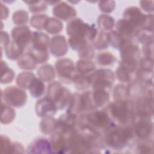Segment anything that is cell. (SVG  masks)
<instances>
[{
    "label": "cell",
    "instance_id": "836d02e7",
    "mask_svg": "<svg viewBox=\"0 0 154 154\" xmlns=\"http://www.w3.org/2000/svg\"><path fill=\"white\" fill-rule=\"evenodd\" d=\"M63 28V25L58 19L50 17L48 19L45 29L46 31L52 34H55L60 32Z\"/></svg>",
    "mask_w": 154,
    "mask_h": 154
},
{
    "label": "cell",
    "instance_id": "1f68e13d",
    "mask_svg": "<svg viewBox=\"0 0 154 154\" xmlns=\"http://www.w3.org/2000/svg\"><path fill=\"white\" fill-rule=\"evenodd\" d=\"M95 64L90 60L81 59L76 63V71L79 73L86 75L92 72L95 69Z\"/></svg>",
    "mask_w": 154,
    "mask_h": 154
},
{
    "label": "cell",
    "instance_id": "681fc988",
    "mask_svg": "<svg viewBox=\"0 0 154 154\" xmlns=\"http://www.w3.org/2000/svg\"><path fill=\"white\" fill-rule=\"evenodd\" d=\"M25 2L29 4V10L32 13L45 11L46 9L47 8L46 4H45V2L42 1V3L39 5H37V4L39 2L38 1H25Z\"/></svg>",
    "mask_w": 154,
    "mask_h": 154
},
{
    "label": "cell",
    "instance_id": "6da1fadb",
    "mask_svg": "<svg viewBox=\"0 0 154 154\" xmlns=\"http://www.w3.org/2000/svg\"><path fill=\"white\" fill-rule=\"evenodd\" d=\"M106 112L111 119L125 126L135 121V112L133 105L128 100L114 101L106 107Z\"/></svg>",
    "mask_w": 154,
    "mask_h": 154
},
{
    "label": "cell",
    "instance_id": "cb8c5ba5",
    "mask_svg": "<svg viewBox=\"0 0 154 154\" xmlns=\"http://www.w3.org/2000/svg\"><path fill=\"white\" fill-rule=\"evenodd\" d=\"M108 43L114 48L120 49L125 43L131 41L120 35L117 31H111L107 34Z\"/></svg>",
    "mask_w": 154,
    "mask_h": 154
},
{
    "label": "cell",
    "instance_id": "bcb514c9",
    "mask_svg": "<svg viewBox=\"0 0 154 154\" xmlns=\"http://www.w3.org/2000/svg\"><path fill=\"white\" fill-rule=\"evenodd\" d=\"M78 55L80 58L85 60H90L93 58L94 55V51L93 46L87 43L79 51Z\"/></svg>",
    "mask_w": 154,
    "mask_h": 154
},
{
    "label": "cell",
    "instance_id": "8992f818",
    "mask_svg": "<svg viewBox=\"0 0 154 154\" xmlns=\"http://www.w3.org/2000/svg\"><path fill=\"white\" fill-rule=\"evenodd\" d=\"M91 85L94 90H109L116 79L114 72L109 69H99L88 75Z\"/></svg>",
    "mask_w": 154,
    "mask_h": 154
},
{
    "label": "cell",
    "instance_id": "9c48e42d",
    "mask_svg": "<svg viewBox=\"0 0 154 154\" xmlns=\"http://www.w3.org/2000/svg\"><path fill=\"white\" fill-rule=\"evenodd\" d=\"M135 117L151 119L153 115V96H144L138 98L135 102Z\"/></svg>",
    "mask_w": 154,
    "mask_h": 154
},
{
    "label": "cell",
    "instance_id": "ffe728a7",
    "mask_svg": "<svg viewBox=\"0 0 154 154\" xmlns=\"http://www.w3.org/2000/svg\"><path fill=\"white\" fill-rule=\"evenodd\" d=\"M32 46L35 48L48 49L50 45V39L49 36L42 32L34 31L32 34Z\"/></svg>",
    "mask_w": 154,
    "mask_h": 154
},
{
    "label": "cell",
    "instance_id": "8d00e7d4",
    "mask_svg": "<svg viewBox=\"0 0 154 154\" xmlns=\"http://www.w3.org/2000/svg\"><path fill=\"white\" fill-rule=\"evenodd\" d=\"M117 59L116 57L111 52H103L97 54L96 57L97 63L100 66H110L113 64Z\"/></svg>",
    "mask_w": 154,
    "mask_h": 154
},
{
    "label": "cell",
    "instance_id": "e0dca14e",
    "mask_svg": "<svg viewBox=\"0 0 154 154\" xmlns=\"http://www.w3.org/2000/svg\"><path fill=\"white\" fill-rule=\"evenodd\" d=\"M146 14H144L137 7H129L123 13V19L132 22L140 29L144 23Z\"/></svg>",
    "mask_w": 154,
    "mask_h": 154
},
{
    "label": "cell",
    "instance_id": "277c9868",
    "mask_svg": "<svg viewBox=\"0 0 154 154\" xmlns=\"http://www.w3.org/2000/svg\"><path fill=\"white\" fill-rule=\"evenodd\" d=\"M46 96L55 102L58 109H62L69 105L72 94L68 88L55 81L48 85Z\"/></svg>",
    "mask_w": 154,
    "mask_h": 154
},
{
    "label": "cell",
    "instance_id": "11a10c76",
    "mask_svg": "<svg viewBox=\"0 0 154 154\" xmlns=\"http://www.w3.org/2000/svg\"><path fill=\"white\" fill-rule=\"evenodd\" d=\"M142 51L145 57L153 59V42L144 44Z\"/></svg>",
    "mask_w": 154,
    "mask_h": 154
},
{
    "label": "cell",
    "instance_id": "603a6c76",
    "mask_svg": "<svg viewBox=\"0 0 154 154\" xmlns=\"http://www.w3.org/2000/svg\"><path fill=\"white\" fill-rule=\"evenodd\" d=\"M93 99L96 108L104 106L109 99L108 90L105 89H95L92 92Z\"/></svg>",
    "mask_w": 154,
    "mask_h": 154
},
{
    "label": "cell",
    "instance_id": "8fae6325",
    "mask_svg": "<svg viewBox=\"0 0 154 154\" xmlns=\"http://www.w3.org/2000/svg\"><path fill=\"white\" fill-rule=\"evenodd\" d=\"M71 136L55 130L51 136V144L54 153H64L68 152L69 140Z\"/></svg>",
    "mask_w": 154,
    "mask_h": 154
},
{
    "label": "cell",
    "instance_id": "d6986e66",
    "mask_svg": "<svg viewBox=\"0 0 154 154\" xmlns=\"http://www.w3.org/2000/svg\"><path fill=\"white\" fill-rule=\"evenodd\" d=\"M120 57L122 59L132 60L138 61L140 58V51L138 46L132 42H128L120 49Z\"/></svg>",
    "mask_w": 154,
    "mask_h": 154
},
{
    "label": "cell",
    "instance_id": "4fadbf2b",
    "mask_svg": "<svg viewBox=\"0 0 154 154\" xmlns=\"http://www.w3.org/2000/svg\"><path fill=\"white\" fill-rule=\"evenodd\" d=\"M55 102L46 96L38 100L35 105V111L38 117H47L55 115L57 111Z\"/></svg>",
    "mask_w": 154,
    "mask_h": 154
},
{
    "label": "cell",
    "instance_id": "7402d4cb",
    "mask_svg": "<svg viewBox=\"0 0 154 154\" xmlns=\"http://www.w3.org/2000/svg\"><path fill=\"white\" fill-rule=\"evenodd\" d=\"M67 111L76 115L84 111L82 96L79 93H75L72 95Z\"/></svg>",
    "mask_w": 154,
    "mask_h": 154
},
{
    "label": "cell",
    "instance_id": "ba28073f",
    "mask_svg": "<svg viewBox=\"0 0 154 154\" xmlns=\"http://www.w3.org/2000/svg\"><path fill=\"white\" fill-rule=\"evenodd\" d=\"M55 69L58 77L65 83H70L76 74L74 63L69 58H61L55 63Z\"/></svg>",
    "mask_w": 154,
    "mask_h": 154
},
{
    "label": "cell",
    "instance_id": "ab89813d",
    "mask_svg": "<svg viewBox=\"0 0 154 154\" xmlns=\"http://www.w3.org/2000/svg\"><path fill=\"white\" fill-rule=\"evenodd\" d=\"M94 41V47L98 50L106 49L109 45L107 34L103 31L100 32Z\"/></svg>",
    "mask_w": 154,
    "mask_h": 154
},
{
    "label": "cell",
    "instance_id": "d4e9b609",
    "mask_svg": "<svg viewBox=\"0 0 154 154\" xmlns=\"http://www.w3.org/2000/svg\"><path fill=\"white\" fill-rule=\"evenodd\" d=\"M57 120L52 117H47L41 121L40 124V131L45 134H52L57 128Z\"/></svg>",
    "mask_w": 154,
    "mask_h": 154
},
{
    "label": "cell",
    "instance_id": "ac0fdd59",
    "mask_svg": "<svg viewBox=\"0 0 154 154\" xmlns=\"http://www.w3.org/2000/svg\"><path fill=\"white\" fill-rule=\"evenodd\" d=\"M29 153H54L51 142L45 138H40L34 141L27 149Z\"/></svg>",
    "mask_w": 154,
    "mask_h": 154
},
{
    "label": "cell",
    "instance_id": "484cf974",
    "mask_svg": "<svg viewBox=\"0 0 154 154\" xmlns=\"http://www.w3.org/2000/svg\"><path fill=\"white\" fill-rule=\"evenodd\" d=\"M45 86L42 80L35 77L32 81L28 90L31 94L34 97H39L42 96L45 92Z\"/></svg>",
    "mask_w": 154,
    "mask_h": 154
},
{
    "label": "cell",
    "instance_id": "5bb4252c",
    "mask_svg": "<svg viewBox=\"0 0 154 154\" xmlns=\"http://www.w3.org/2000/svg\"><path fill=\"white\" fill-rule=\"evenodd\" d=\"M116 27L117 31L120 35L129 40L136 37L140 29L135 25L125 19H119L116 24Z\"/></svg>",
    "mask_w": 154,
    "mask_h": 154
},
{
    "label": "cell",
    "instance_id": "680465c9",
    "mask_svg": "<svg viewBox=\"0 0 154 154\" xmlns=\"http://www.w3.org/2000/svg\"><path fill=\"white\" fill-rule=\"evenodd\" d=\"M149 2L150 1H144L140 2L141 7L144 9V10L147 12H151L153 11V4L149 5Z\"/></svg>",
    "mask_w": 154,
    "mask_h": 154
},
{
    "label": "cell",
    "instance_id": "d590c367",
    "mask_svg": "<svg viewBox=\"0 0 154 154\" xmlns=\"http://www.w3.org/2000/svg\"><path fill=\"white\" fill-rule=\"evenodd\" d=\"M1 82L2 84H7L11 82L14 77V73L12 69L9 68L7 63L1 61Z\"/></svg>",
    "mask_w": 154,
    "mask_h": 154
},
{
    "label": "cell",
    "instance_id": "7c38bea8",
    "mask_svg": "<svg viewBox=\"0 0 154 154\" xmlns=\"http://www.w3.org/2000/svg\"><path fill=\"white\" fill-rule=\"evenodd\" d=\"M32 34L29 28L27 26H19L13 28L11 37L13 40L25 49L32 40Z\"/></svg>",
    "mask_w": 154,
    "mask_h": 154
},
{
    "label": "cell",
    "instance_id": "f6af8a7d",
    "mask_svg": "<svg viewBox=\"0 0 154 154\" xmlns=\"http://www.w3.org/2000/svg\"><path fill=\"white\" fill-rule=\"evenodd\" d=\"M87 40L85 38L76 37H69V43L73 50L79 51L87 43Z\"/></svg>",
    "mask_w": 154,
    "mask_h": 154
},
{
    "label": "cell",
    "instance_id": "9f6ffc18",
    "mask_svg": "<svg viewBox=\"0 0 154 154\" xmlns=\"http://www.w3.org/2000/svg\"><path fill=\"white\" fill-rule=\"evenodd\" d=\"M1 49L2 51V49L5 48L7 47V46L8 45V43L10 42V37L8 34L5 32V31H1Z\"/></svg>",
    "mask_w": 154,
    "mask_h": 154
},
{
    "label": "cell",
    "instance_id": "6f0895ef",
    "mask_svg": "<svg viewBox=\"0 0 154 154\" xmlns=\"http://www.w3.org/2000/svg\"><path fill=\"white\" fill-rule=\"evenodd\" d=\"M24 147L23 146L19 143L14 142L12 144L11 148V153H24Z\"/></svg>",
    "mask_w": 154,
    "mask_h": 154
},
{
    "label": "cell",
    "instance_id": "44dd1931",
    "mask_svg": "<svg viewBox=\"0 0 154 154\" xmlns=\"http://www.w3.org/2000/svg\"><path fill=\"white\" fill-rule=\"evenodd\" d=\"M24 49L22 47L16 43L14 40L10 41L5 48V53L8 59L15 60L19 59L23 54Z\"/></svg>",
    "mask_w": 154,
    "mask_h": 154
},
{
    "label": "cell",
    "instance_id": "4dcf8cb0",
    "mask_svg": "<svg viewBox=\"0 0 154 154\" xmlns=\"http://www.w3.org/2000/svg\"><path fill=\"white\" fill-rule=\"evenodd\" d=\"M37 64V62L29 53H27L20 57L17 62L19 68L25 70H33L35 69Z\"/></svg>",
    "mask_w": 154,
    "mask_h": 154
},
{
    "label": "cell",
    "instance_id": "7a4b0ae2",
    "mask_svg": "<svg viewBox=\"0 0 154 154\" xmlns=\"http://www.w3.org/2000/svg\"><path fill=\"white\" fill-rule=\"evenodd\" d=\"M105 132V143L115 150H122L125 147L134 135L132 128L119 126L114 124Z\"/></svg>",
    "mask_w": 154,
    "mask_h": 154
},
{
    "label": "cell",
    "instance_id": "7dc6e473",
    "mask_svg": "<svg viewBox=\"0 0 154 154\" xmlns=\"http://www.w3.org/2000/svg\"><path fill=\"white\" fill-rule=\"evenodd\" d=\"M13 143L11 142L10 138L5 135H1V153H11Z\"/></svg>",
    "mask_w": 154,
    "mask_h": 154
},
{
    "label": "cell",
    "instance_id": "816d5d0a",
    "mask_svg": "<svg viewBox=\"0 0 154 154\" xmlns=\"http://www.w3.org/2000/svg\"><path fill=\"white\" fill-rule=\"evenodd\" d=\"M99 7L100 10L105 13H110L115 7L114 1H100Z\"/></svg>",
    "mask_w": 154,
    "mask_h": 154
},
{
    "label": "cell",
    "instance_id": "b9f144b4",
    "mask_svg": "<svg viewBox=\"0 0 154 154\" xmlns=\"http://www.w3.org/2000/svg\"><path fill=\"white\" fill-rule=\"evenodd\" d=\"M12 19L13 22L16 25L25 24L28 20V13L25 10H19L13 13Z\"/></svg>",
    "mask_w": 154,
    "mask_h": 154
},
{
    "label": "cell",
    "instance_id": "f35d334b",
    "mask_svg": "<svg viewBox=\"0 0 154 154\" xmlns=\"http://www.w3.org/2000/svg\"><path fill=\"white\" fill-rule=\"evenodd\" d=\"M48 19V16L46 14H35L32 16L30 23L32 27L38 29H43L45 28Z\"/></svg>",
    "mask_w": 154,
    "mask_h": 154
},
{
    "label": "cell",
    "instance_id": "f1b7e54d",
    "mask_svg": "<svg viewBox=\"0 0 154 154\" xmlns=\"http://www.w3.org/2000/svg\"><path fill=\"white\" fill-rule=\"evenodd\" d=\"M1 122L2 124H8L12 122L15 117V111L10 107L1 101Z\"/></svg>",
    "mask_w": 154,
    "mask_h": 154
},
{
    "label": "cell",
    "instance_id": "2e32d148",
    "mask_svg": "<svg viewBox=\"0 0 154 154\" xmlns=\"http://www.w3.org/2000/svg\"><path fill=\"white\" fill-rule=\"evenodd\" d=\"M50 49L52 54L55 57H61L66 54L68 46L64 35H58L52 38L50 42Z\"/></svg>",
    "mask_w": 154,
    "mask_h": 154
},
{
    "label": "cell",
    "instance_id": "30bf717a",
    "mask_svg": "<svg viewBox=\"0 0 154 154\" xmlns=\"http://www.w3.org/2000/svg\"><path fill=\"white\" fill-rule=\"evenodd\" d=\"M132 129L134 134L140 139L147 140L153 134V122L151 121V119L139 118L135 123Z\"/></svg>",
    "mask_w": 154,
    "mask_h": 154
},
{
    "label": "cell",
    "instance_id": "60d3db41",
    "mask_svg": "<svg viewBox=\"0 0 154 154\" xmlns=\"http://www.w3.org/2000/svg\"><path fill=\"white\" fill-rule=\"evenodd\" d=\"M138 79L147 84H153V70L144 69H139L137 72Z\"/></svg>",
    "mask_w": 154,
    "mask_h": 154
},
{
    "label": "cell",
    "instance_id": "74e56055",
    "mask_svg": "<svg viewBox=\"0 0 154 154\" xmlns=\"http://www.w3.org/2000/svg\"><path fill=\"white\" fill-rule=\"evenodd\" d=\"M113 97L115 101L128 100V87L121 84H117L114 89Z\"/></svg>",
    "mask_w": 154,
    "mask_h": 154
},
{
    "label": "cell",
    "instance_id": "3957f363",
    "mask_svg": "<svg viewBox=\"0 0 154 154\" xmlns=\"http://www.w3.org/2000/svg\"><path fill=\"white\" fill-rule=\"evenodd\" d=\"M66 31L70 37H81L87 40L94 41L97 35V30L94 25H90L81 19H72L67 25Z\"/></svg>",
    "mask_w": 154,
    "mask_h": 154
},
{
    "label": "cell",
    "instance_id": "4316f807",
    "mask_svg": "<svg viewBox=\"0 0 154 154\" xmlns=\"http://www.w3.org/2000/svg\"><path fill=\"white\" fill-rule=\"evenodd\" d=\"M37 74L41 80L46 82L52 81L55 76L54 69L50 64L41 66L37 70Z\"/></svg>",
    "mask_w": 154,
    "mask_h": 154
},
{
    "label": "cell",
    "instance_id": "f907efd6",
    "mask_svg": "<svg viewBox=\"0 0 154 154\" xmlns=\"http://www.w3.org/2000/svg\"><path fill=\"white\" fill-rule=\"evenodd\" d=\"M139 153H153V143L145 141L140 143L137 148Z\"/></svg>",
    "mask_w": 154,
    "mask_h": 154
},
{
    "label": "cell",
    "instance_id": "52a82bcc",
    "mask_svg": "<svg viewBox=\"0 0 154 154\" xmlns=\"http://www.w3.org/2000/svg\"><path fill=\"white\" fill-rule=\"evenodd\" d=\"M9 106L16 108L23 106L27 100L26 92L20 87L9 86L1 92V100Z\"/></svg>",
    "mask_w": 154,
    "mask_h": 154
},
{
    "label": "cell",
    "instance_id": "e575fe53",
    "mask_svg": "<svg viewBox=\"0 0 154 154\" xmlns=\"http://www.w3.org/2000/svg\"><path fill=\"white\" fill-rule=\"evenodd\" d=\"M75 87L79 90H84L91 85L88 75L76 73L73 78Z\"/></svg>",
    "mask_w": 154,
    "mask_h": 154
},
{
    "label": "cell",
    "instance_id": "f546056e",
    "mask_svg": "<svg viewBox=\"0 0 154 154\" xmlns=\"http://www.w3.org/2000/svg\"><path fill=\"white\" fill-rule=\"evenodd\" d=\"M35 77V75L29 72H23L18 75L16 78L17 85L25 89H28L32 81Z\"/></svg>",
    "mask_w": 154,
    "mask_h": 154
},
{
    "label": "cell",
    "instance_id": "c3c4849f",
    "mask_svg": "<svg viewBox=\"0 0 154 154\" xmlns=\"http://www.w3.org/2000/svg\"><path fill=\"white\" fill-rule=\"evenodd\" d=\"M138 66V61L132 60L122 59L119 63V66L126 69V70L134 73L137 69Z\"/></svg>",
    "mask_w": 154,
    "mask_h": 154
},
{
    "label": "cell",
    "instance_id": "7bdbcfd3",
    "mask_svg": "<svg viewBox=\"0 0 154 154\" xmlns=\"http://www.w3.org/2000/svg\"><path fill=\"white\" fill-rule=\"evenodd\" d=\"M132 73H133L119 66L117 69L116 75L120 81L123 82H131L132 80Z\"/></svg>",
    "mask_w": 154,
    "mask_h": 154
},
{
    "label": "cell",
    "instance_id": "f5cc1de1",
    "mask_svg": "<svg viewBox=\"0 0 154 154\" xmlns=\"http://www.w3.org/2000/svg\"><path fill=\"white\" fill-rule=\"evenodd\" d=\"M139 67L140 69L152 70L153 68V60L147 57H143L139 61Z\"/></svg>",
    "mask_w": 154,
    "mask_h": 154
},
{
    "label": "cell",
    "instance_id": "5b68a950",
    "mask_svg": "<svg viewBox=\"0 0 154 154\" xmlns=\"http://www.w3.org/2000/svg\"><path fill=\"white\" fill-rule=\"evenodd\" d=\"M85 123L99 133L100 131L106 132L113 125L108 113L105 110H93L85 117Z\"/></svg>",
    "mask_w": 154,
    "mask_h": 154
},
{
    "label": "cell",
    "instance_id": "d6a6232c",
    "mask_svg": "<svg viewBox=\"0 0 154 154\" xmlns=\"http://www.w3.org/2000/svg\"><path fill=\"white\" fill-rule=\"evenodd\" d=\"M97 25L99 28L103 31L112 30L115 25L114 19L107 14L100 15L98 17Z\"/></svg>",
    "mask_w": 154,
    "mask_h": 154
},
{
    "label": "cell",
    "instance_id": "ee69618b",
    "mask_svg": "<svg viewBox=\"0 0 154 154\" xmlns=\"http://www.w3.org/2000/svg\"><path fill=\"white\" fill-rule=\"evenodd\" d=\"M136 37L140 43L143 44L153 42V31L140 29Z\"/></svg>",
    "mask_w": 154,
    "mask_h": 154
},
{
    "label": "cell",
    "instance_id": "9a60e30c",
    "mask_svg": "<svg viewBox=\"0 0 154 154\" xmlns=\"http://www.w3.org/2000/svg\"><path fill=\"white\" fill-rule=\"evenodd\" d=\"M52 13L55 16L64 21L72 19L76 14L75 9L65 2H60L55 4Z\"/></svg>",
    "mask_w": 154,
    "mask_h": 154
},
{
    "label": "cell",
    "instance_id": "83f0119b",
    "mask_svg": "<svg viewBox=\"0 0 154 154\" xmlns=\"http://www.w3.org/2000/svg\"><path fill=\"white\" fill-rule=\"evenodd\" d=\"M37 63H42L49 60V52L48 49L35 48L32 46L30 48L28 52Z\"/></svg>",
    "mask_w": 154,
    "mask_h": 154
},
{
    "label": "cell",
    "instance_id": "db71d44e",
    "mask_svg": "<svg viewBox=\"0 0 154 154\" xmlns=\"http://www.w3.org/2000/svg\"><path fill=\"white\" fill-rule=\"evenodd\" d=\"M153 14H146L145 19L141 29L153 31Z\"/></svg>",
    "mask_w": 154,
    "mask_h": 154
}]
</instances>
